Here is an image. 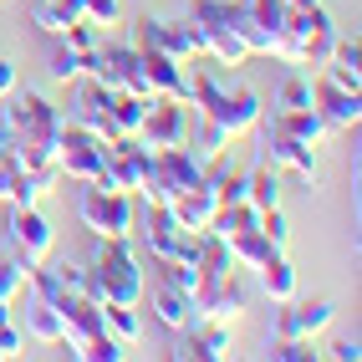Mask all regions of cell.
I'll return each mask as SVG.
<instances>
[{"mask_svg":"<svg viewBox=\"0 0 362 362\" xmlns=\"http://www.w3.org/2000/svg\"><path fill=\"white\" fill-rule=\"evenodd\" d=\"M66 123H82L87 133H98L103 143H112V87L77 77V92H71V107H66Z\"/></svg>","mask_w":362,"mask_h":362,"instance_id":"obj_11","label":"cell"},{"mask_svg":"<svg viewBox=\"0 0 362 362\" xmlns=\"http://www.w3.org/2000/svg\"><path fill=\"white\" fill-rule=\"evenodd\" d=\"M194 265H199V276H204V281H225V276L240 271L235 255H230V245H225L220 235H209V230L199 235V260H194Z\"/></svg>","mask_w":362,"mask_h":362,"instance_id":"obj_27","label":"cell"},{"mask_svg":"<svg viewBox=\"0 0 362 362\" xmlns=\"http://www.w3.org/2000/svg\"><path fill=\"white\" fill-rule=\"evenodd\" d=\"M143 52V46H138ZM143 77H148V92L153 98H174L189 107V62H174L163 52H143Z\"/></svg>","mask_w":362,"mask_h":362,"instance_id":"obj_17","label":"cell"},{"mask_svg":"<svg viewBox=\"0 0 362 362\" xmlns=\"http://www.w3.org/2000/svg\"><path fill=\"white\" fill-rule=\"evenodd\" d=\"M6 92H16V66L0 57V98H6Z\"/></svg>","mask_w":362,"mask_h":362,"instance_id":"obj_47","label":"cell"},{"mask_svg":"<svg viewBox=\"0 0 362 362\" xmlns=\"http://www.w3.org/2000/svg\"><path fill=\"white\" fill-rule=\"evenodd\" d=\"M311 107L322 112V123L337 133V128H357L362 123V92H342L337 82H327L322 71L311 77Z\"/></svg>","mask_w":362,"mask_h":362,"instance_id":"obj_16","label":"cell"},{"mask_svg":"<svg viewBox=\"0 0 362 362\" xmlns=\"http://www.w3.org/2000/svg\"><path fill=\"white\" fill-rule=\"evenodd\" d=\"M260 128H265V163H276L281 174H296L306 184L317 179V148H311V143L281 133L276 123H265V117H260Z\"/></svg>","mask_w":362,"mask_h":362,"instance_id":"obj_15","label":"cell"},{"mask_svg":"<svg viewBox=\"0 0 362 362\" xmlns=\"http://www.w3.org/2000/svg\"><path fill=\"white\" fill-rule=\"evenodd\" d=\"M36 199H41V184H36V179L26 174V168L16 163L11 174H6V204H16V209H31Z\"/></svg>","mask_w":362,"mask_h":362,"instance_id":"obj_37","label":"cell"},{"mask_svg":"<svg viewBox=\"0 0 362 362\" xmlns=\"http://www.w3.org/2000/svg\"><path fill=\"white\" fill-rule=\"evenodd\" d=\"M158 271H163V286H168V291H179V296H194L199 281H204L194 260H158Z\"/></svg>","mask_w":362,"mask_h":362,"instance_id":"obj_33","label":"cell"},{"mask_svg":"<svg viewBox=\"0 0 362 362\" xmlns=\"http://www.w3.org/2000/svg\"><path fill=\"white\" fill-rule=\"evenodd\" d=\"M77 214H82V225L98 235V240H128L133 225H138L133 194H123V189H107V184H82Z\"/></svg>","mask_w":362,"mask_h":362,"instance_id":"obj_6","label":"cell"},{"mask_svg":"<svg viewBox=\"0 0 362 362\" xmlns=\"http://www.w3.org/2000/svg\"><path fill=\"white\" fill-rule=\"evenodd\" d=\"M103 36H107V31H103V26H92V21L82 16V21H71V26H66L57 41H62V46H71L77 57H87V52H98V46H103Z\"/></svg>","mask_w":362,"mask_h":362,"instance_id":"obj_36","label":"cell"},{"mask_svg":"<svg viewBox=\"0 0 362 362\" xmlns=\"http://www.w3.org/2000/svg\"><path fill=\"white\" fill-rule=\"evenodd\" d=\"M133 46H143V52H163L174 62H194L204 57V41H199V26L194 21H158V16H138L133 21Z\"/></svg>","mask_w":362,"mask_h":362,"instance_id":"obj_8","label":"cell"},{"mask_svg":"<svg viewBox=\"0 0 362 362\" xmlns=\"http://www.w3.org/2000/svg\"><path fill=\"white\" fill-rule=\"evenodd\" d=\"M82 16L92 21V26H117V21H123V6H117V0H82Z\"/></svg>","mask_w":362,"mask_h":362,"instance_id":"obj_43","label":"cell"},{"mask_svg":"<svg viewBox=\"0 0 362 362\" xmlns=\"http://www.w3.org/2000/svg\"><path fill=\"white\" fill-rule=\"evenodd\" d=\"M71 357H77V362H123V357H128V347L117 342L112 332H98V337H87V342L71 352Z\"/></svg>","mask_w":362,"mask_h":362,"instance_id":"obj_34","label":"cell"},{"mask_svg":"<svg viewBox=\"0 0 362 362\" xmlns=\"http://www.w3.org/2000/svg\"><path fill=\"white\" fill-rule=\"evenodd\" d=\"M245 199L255 204V209H276L281 204V168L276 163H255L250 174H245Z\"/></svg>","mask_w":362,"mask_h":362,"instance_id":"obj_26","label":"cell"},{"mask_svg":"<svg viewBox=\"0 0 362 362\" xmlns=\"http://www.w3.org/2000/svg\"><path fill=\"white\" fill-rule=\"evenodd\" d=\"M214 66H220V62H209V57H194V62H189V107H194L199 117H214L230 138L255 133L260 117H265L260 98H255L250 87H230Z\"/></svg>","mask_w":362,"mask_h":362,"instance_id":"obj_1","label":"cell"},{"mask_svg":"<svg viewBox=\"0 0 362 362\" xmlns=\"http://www.w3.org/2000/svg\"><path fill=\"white\" fill-rule=\"evenodd\" d=\"M230 143H235V138H230L220 123H214V117H199V112H194V123H189V133H184V148L194 153L199 163H209V158L230 153Z\"/></svg>","mask_w":362,"mask_h":362,"instance_id":"obj_22","label":"cell"},{"mask_svg":"<svg viewBox=\"0 0 362 362\" xmlns=\"http://www.w3.org/2000/svg\"><path fill=\"white\" fill-rule=\"evenodd\" d=\"M322 77L337 82L342 92H362V46H357V36H352V41H347V36H337L332 57L322 62Z\"/></svg>","mask_w":362,"mask_h":362,"instance_id":"obj_20","label":"cell"},{"mask_svg":"<svg viewBox=\"0 0 362 362\" xmlns=\"http://www.w3.org/2000/svg\"><path fill=\"white\" fill-rule=\"evenodd\" d=\"M103 332H112L123 347H133L138 337H143V317H138V306H117V301H107V306H103Z\"/></svg>","mask_w":362,"mask_h":362,"instance_id":"obj_32","label":"cell"},{"mask_svg":"<svg viewBox=\"0 0 362 362\" xmlns=\"http://www.w3.org/2000/svg\"><path fill=\"white\" fill-rule=\"evenodd\" d=\"M26 337L31 342H62V317H57L52 301L26 296Z\"/></svg>","mask_w":362,"mask_h":362,"instance_id":"obj_31","label":"cell"},{"mask_svg":"<svg viewBox=\"0 0 362 362\" xmlns=\"http://www.w3.org/2000/svg\"><path fill=\"white\" fill-rule=\"evenodd\" d=\"M271 357H281V362H317L322 352L306 342V337H276V352Z\"/></svg>","mask_w":362,"mask_h":362,"instance_id":"obj_41","label":"cell"},{"mask_svg":"<svg viewBox=\"0 0 362 362\" xmlns=\"http://www.w3.org/2000/svg\"><path fill=\"white\" fill-rule=\"evenodd\" d=\"M225 245H230V255H235V265H240V271H260V265L276 255V245H271V240L260 235V225H250V230L230 235Z\"/></svg>","mask_w":362,"mask_h":362,"instance_id":"obj_24","label":"cell"},{"mask_svg":"<svg viewBox=\"0 0 362 362\" xmlns=\"http://www.w3.org/2000/svg\"><path fill=\"white\" fill-rule=\"evenodd\" d=\"M6 235H11V250L26 260V265L52 260L57 235H52V225L41 220V209H36V204H31V209H16V204H11V214H6Z\"/></svg>","mask_w":362,"mask_h":362,"instance_id":"obj_12","label":"cell"},{"mask_svg":"<svg viewBox=\"0 0 362 362\" xmlns=\"http://www.w3.org/2000/svg\"><path fill=\"white\" fill-rule=\"evenodd\" d=\"M174 357H199V362H220V357H230V327H220V322H194L189 347H179Z\"/></svg>","mask_w":362,"mask_h":362,"instance_id":"obj_23","label":"cell"},{"mask_svg":"<svg viewBox=\"0 0 362 362\" xmlns=\"http://www.w3.org/2000/svg\"><path fill=\"white\" fill-rule=\"evenodd\" d=\"M77 77H87L82 71V57L71 52V46H57V57H52V82H62V87H71Z\"/></svg>","mask_w":362,"mask_h":362,"instance_id":"obj_39","label":"cell"},{"mask_svg":"<svg viewBox=\"0 0 362 362\" xmlns=\"http://www.w3.org/2000/svg\"><path fill=\"white\" fill-rule=\"evenodd\" d=\"M189 311H194V322L235 327L250 311V291H245V281H240V271L225 276V281H199V291L189 296Z\"/></svg>","mask_w":362,"mask_h":362,"instance_id":"obj_9","label":"cell"},{"mask_svg":"<svg viewBox=\"0 0 362 362\" xmlns=\"http://www.w3.org/2000/svg\"><path fill=\"white\" fill-rule=\"evenodd\" d=\"M71 21H82V0H31V26L46 36H62Z\"/></svg>","mask_w":362,"mask_h":362,"instance_id":"obj_25","label":"cell"},{"mask_svg":"<svg viewBox=\"0 0 362 362\" xmlns=\"http://www.w3.org/2000/svg\"><path fill=\"white\" fill-rule=\"evenodd\" d=\"M168 214L179 220V230H189V235H204L209 230V220H214V194H209V184H199V189H184V194H174L163 204Z\"/></svg>","mask_w":362,"mask_h":362,"instance_id":"obj_19","label":"cell"},{"mask_svg":"<svg viewBox=\"0 0 362 362\" xmlns=\"http://www.w3.org/2000/svg\"><path fill=\"white\" fill-rule=\"evenodd\" d=\"M260 286H265V296H271L276 306L296 296V271H291V260H286L281 250H276L271 260H265V265H260Z\"/></svg>","mask_w":362,"mask_h":362,"instance_id":"obj_30","label":"cell"},{"mask_svg":"<svg viewBox=\"0 0 362 362\" xmlns=\"http://www.w3.org/2000/svg\"><path fill=\"white\" fill-rule=\"evenodd\" d=\"M199 184H204V163L189 153L184 143H174V148L148 153V174H143V184H138V199L143 204H168L174 194L199 189Z\"/></svg>","mask_w":362,"mask_h":362,"instance_id":"obj_4","label":"cell"},{"mask_svg":"<svg viewBox=\"0 0 362 362\" xmlns=\"http://www.w3.org/2000/svg\"><path fill=\"white\" fill-rule=\"evenodd\" d=\"M184 133H189V107L174 103V98H153L148 112H143L138 143H143L148 153H158V148H174V143H184Z\"/></svg>","mask_w":362,"mask_h":362,"instance_id":"obj_13","label":"cell"},{"mask_svg":"<svg viewBox=\"0 0 362 362\" xmlns=\"http://www.w3.org/2000/svg\"><path fill=\"white\" fill-rule=\"evenodd\" d=\"M332 327V301H281V322H276V337H306V342H317V337Z\"/></svg>","mask_w":362,"mask_h":362,"instance_id":"obj_18","label":"cell"},{"mask_svg":"<svg viewBox=\"0 0 362 362\" xmlns=\"http://www.w3.org/2000/svg\"><path fill=\"white\" fill-rule=\"evenodd\" d=\"M57 281H62V291H82L87 286V265H52Z\"/></svg>","mask_w":362,"mask_h":362,"instance_id":"obj_44","label":"cell"},{"mask_svg":"<svg viewBox=\"0 0 362 362\" xmlns=\"http://www.w3.org/2000/svg\"><path fill=\"white\" fill-rule=\"evenodd\" d=\"M276 107H311V77H286L281 92H276Z\"/></svg>","mask_w":362,"mask_h":362,"instance_id":"obj_40","label":"cell"},{"mask_svg":"<svg viewBox=\"0 0 362 362\" xmlns=\"http://www.w3.org/2000/svg\"><path fill=\"white\" fill-rule=\"evenodd\" d=\"M82 291L98 301V306H107V301L143 306V265H138V255H133L128 240H103L98 260L87 265V286H82Z\"/></svg>","mask_w":362,"mask_h":362,"instance_id":"obj_2","label":"cell"},{"mask_svg":"<svg viewBox=\"0 0 362 362\" xmlns=\"http://www.w3.org/2000/svg\"><path fill=\"white\" fill-rule=\"evenodd\" d=\"M82 71H87L92 82L112 87V92H138V98H153V92H148V77H143V52H138L133 41H107V36H103L98 52L82 57Z\"/></svg>","mask_w":362,"mask_h":362,"instance_id":"obj_5","label":"cell"},{"mask_svg":"<svg viewBox=\"0 0 362 362\" xmlns=\"http://www.w3.org/2000/svg\"><path fill=\"white\" fill-rule=\"evenodd\" d=\"M189 21L199 26V41H204V57L209 62L240 66V62L250 57L245 41H240L235 26H230V6H225V0H189Z\"/></svg>","mask_w":362,"mask_h":362,"instance_id":"obj_7","label":"cell"},{"mask_svg":"<svg viewBox=\"0 0 362 362\" xmlns=\"http://www.w3.org/2000/svg\"><path fill=\"white\" fill-rule=\"evenodd\" d=\"M26 276H31V265L21 260V255H0V301H16V296H26Z\"/></svg>","mask_w":362,"mask_h":362,"instance_id":"obj_35","label":"cell"},{"mask_svg":"<svg viewBox=\"0 0 362 362\" xmlns=\"http://www.w3.org/2000/svg\"><path fill=\"white\" fill-rule=\"evenodd\" d=\"M327 357H337V362H357V357H362V347H357V342H337Z\"/></svg>","mask_w":362,"mask_h":362,"instance_id":"obj_46","label":"cell"},{"mask_svg":"<svg viewBox=\"0 0 362 362\" xmlns=\"http://www.w3.org/2000/svg\"><path fill=\"white\" fill-rule=\"evenodd\" d=\"M0 204H6V179H0Z\"/></svg>","mask_w":362,"mask_h":362,"instance_id":"obj_50","label":"cell"},{"mask_svg":"<svg viewBox=\"0 0 362 362\" xmlns=\"http://www.w3.org/2000/svg\"><path fill=\"white\" fill-rule=\"evenodd\" d=\"M0 327H11V306L6 301H0Z\"/></svg>","mask_w":362,"mask_h":362,"instance_id":"obj_49","label":"cell"},{"mask_svg":"<svg viewBox=\"0 0 362 362\" xmlns=\"http://www.w3.org/2000/svg\"><path fill=\"white\" fill-rule=\"evenodd\" d=\"M52 306H57V317H62V342H66V352H77L87 337L103 332V306L92 301L87 291H62Z\"/></svg>","mask_w":362,"mask_h":362,"instance_id":"obj_14","label":"cell"},{"mask_svg":"<svg viewBox=\"0 0 362 362\" xmlns=\"http://www.w3.org/2000/svg\"><path fill=\"white\" fill-rule=\"evenodd\" d=\"M21 327H0V357H21Z\"/></svg>","mask_w":362,"mask_h":362,"instance_id":"obj_45","label":"cell"},{"mask_svg":"<svg viewBox=\"0 0 362 362\" xmlns=\"http://www.w3.org/2000/svg\"><path fill=\"white\" fill-rule=\"evenodd\" d=\"M0 123H6L11 143H52L57 148V133L66 123V112L41 98V92H6L0 98Z\"/></svg>","mask_w":362,"mask_h":362,"instance_id":"obj_3","label":"cell"},{"mask_svg":"<svg viewBox=\"0 0 362 362\" xmlns=\"http://www.w3.org/2000/svg\"><path fill=\"white\" fill-rule=\"evenodd\" d=\"M291 11H306V6H322V0H286Z\"/></svg>","mask_w":362,"mask_h":362,"instance_id":"obj_48","label":"cell"},{"mask_svg":"<svg viewBox=\"0 0 362 362\" xmlns=\"http://www.w3.org/2000/svg\"><path fill=\"white\" fill-rule=\"evenodd\" d=\"M148 103H153V98H138V92H112V133H117V138H138Z\"/></svg>","mask_w":362,"mask_h":362,"instance_id":"obj_28","label":"cell"},{"mask_svg":"<svg viewBox=\"0 0 362 362\" xmlns=\"http://www.w3.org/2000/svg\"><path fill=\"white\" fill-rule=\"evenodd\" d=\"M230 6H240L245 16H255L271 36L281 31V21H286V0H230Z\"/></svg>","mask_w":362,"mask_h":362,"instance_id":"obj_38","label":"cell"},{"mask_svg":"<svg viewBox=\"0 0 362 362\" xmlns=\"http://www.w3.org/2000/svg\"><path fill=\"white\" fill-rule=\"evenodd\" d=\"M153 322L168 327V332H184V327H194V311H189V296L179 291H168V286H158L153 291Z\"/></svg>","mask_w":362,"mask_h":362,"instance_id":"obj_29","label":"cell"},{"mask_svg":"<svg viewBox=\"0 0 362 362\" xmlns=\"http://www.w3.org/2000/svg\"><path fill=\"white\" fill-rule=\"evenodd\" d=\"M260 235L271 240L276 250H286V240H291V225H286V214H281V204H276V209H260Z\"/></svg>","mask_w":362,"mask_h":362,"instance_id":"obj_42","label":"cell"},{"mask_svg":"<svg viewBox=\"0 0 362 362\" xmlns=\"http://www.w3.org/2000/svg\"><path fill=\"white\" fill-rule=\"evenodd\" d=\"M271 123L281 128V133H291V138H301V143H311V148H322L327 143V123H322V112L317 107H276L271 112Z\"/></svg>","mask_w":362,"mask_h":362,"instance_id":"obj_21","label":"cell"},{"mask_svg":"<svg viewBox=\"0 0 362 362\" xmlns=\"http://www.w3.org/2000/svg\"><path fill=\"white\" fill-rule=\"evenodd\" d=\"M57 163H62V179L87 184V179L103 174L107 148H103V138L87 133L82 123H62V133H57Z\"/></svg>","mask_w":362,"mask_h":362,"instance_id":"obj_10","label":"cell"}]
</instances>
